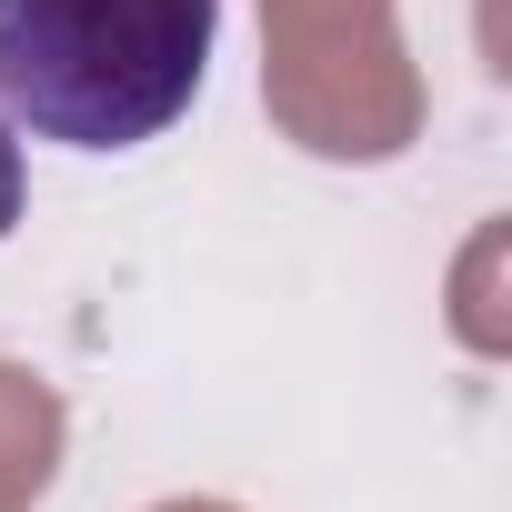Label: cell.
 Wrapping results in <instances>:
<instances>
[{
  "instance_id": "6da1fadb",
  "label": "cell",
  "mask_w": 512,
  "mask_h": 512,
  "mask_svg": "<svg viewBox=\"0 0 512 512\" xmlns=\"http://www.w3.org/2000/svg\"><path fill=\"white\" fill-rule=\"evenodd\" d=\"M221 0H0V121L61 151L161 141L211 71Z\"/></svg>"
},
{
  "instance_id": "7a4b0ae2",
  "label": "cell",
  "mask_w": 512,
  "mask_h": 512,
  "mask_svg": "<svg viewBox=\"0 0 512 512\" xmlns=\"http://www.w3.org/2000/svg\"><path fill=\"white\" fill-rule=\"evenodd\" d=\"M21 201H31V171H21V141H11V121H0V241H11Z\"/></svg>"
}]
</instances>
